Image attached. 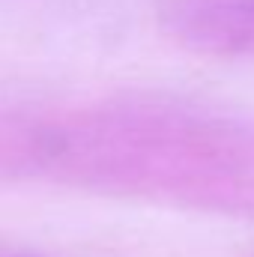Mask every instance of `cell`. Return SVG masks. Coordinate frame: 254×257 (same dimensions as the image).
I'll return each instance as SVG.
<instances>
[{
  "label": "cell",
  "instance_id": "cell-1",
  "mask_svg": "<svg viewBox=\"0 0 254 257\" xmlns=\"http://www.w3.org/2000/svg\"><path fill=\"white\" fill-rule=\"evenodd\" d=\"M0 177L254 218V123L165 102L0 108Z\"/></svg>",
  "mask_w": 254,
  "mask_h": 257
},
{
  "label": "cell",
  "instance_id": "cell-2",
  "mask_svg": "<svg viewBox=\"0 0 254 257\" xmlns=\"http://www.w3.org/2000/svg\"><path fill=\"white\" fill-rule=\"evenodd\" d=\"M165 27L194 51L254 54V0H165Z\"/></svg>",
  "mask_w": 254,
  "mask_h": 257
}]
</instances>
